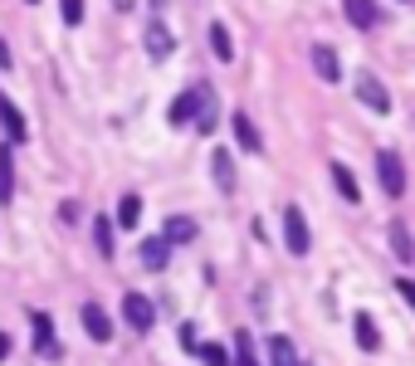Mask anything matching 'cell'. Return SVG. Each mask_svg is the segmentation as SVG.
<instances>
[{
  "label": "cell",
  "mask_w": 415,
  "mask_h": 366,
  "mask_svg": "<svg viewBox=\"0 0 415 366\" xmlns=\"http://www.w3.org/2000/svg\"><path fill=\"white\" fill-rule=\"evenodd\" d=\"M211 98H215V93L205 88V83H195V88L176 93V98H171V108H167V122H171V127H191V122H195V113H200Z\"/></svg>",
  "instance_id": "cell-1"
},
{
  "label": "cell",
  "mask_w": 415,
  "mask_h": 366,
  "mask_svg": "<svg viewBox=\"0 0 415 366\" xmlns=\"http://www.w3.org/2000/svg\"><path fill=\"white\" fill-rule=\"evenodd\" d=\"M376 176H381V191H386L391 200L405 195V162H401L396 147H381V151H376Z\"/></svg>",
  "instance_id": "cell-2"
},
{
  "label": "cell",
  "mask_w": 415,
  "mask_h": 366,
  "mask_svg": "<svg viewBox=\"0 0 415 366\" xmlns=\"http://www.w3.org/2000/svg\"><path fill=\"white\" fill-rule=\"evenodd\" d=\"M284 249H288L293 259H303L308 249H313V235H308V215L298 211V205H288V211H284Z\"/></svg>",
  "instance_id": "cell-3"
},
{
  "label": "cell",
  "mask_w": 415,
  "mask_h": 366,
  "mask_svg": "<svg viewBox=\"0 0 415 366\" xmlns=\"http://www.w3.org/2000/svg\"><path fill=\"white\" fill-rule=\"evenodd\" d=\"M357 98L367 103L376 118H386V113H391V88H386L376 74H361V78H357Z\"/></svg>",
  "instance_id": "cell-4"
},
{
  "label": "cell",
  "mask_w": 415,
  "mask_h": 366,
  "mask_svg": "<svg viewBox=\"0 0 415 366\" xmlns=\"http://www.w3.org/2000/svg\"><path fill=\"white\" fill-rule=\"evenodd\" d=\"M30 327H34V352H39L44 361H59V356H64V347H59V337H54V323H49V312H34Z\"/></svg>",
  "instance_id": "cell-5"
},
{
  "label": "cell",
  "mask_w": 415,
  "mask_h": 366,
  "mask_svg": "<svg viewBox=\"0 0 415 366\" xmlns=\"http://www.w3.org/2000/svg\"><path fill=\"white\" fill-rule=\"evenodd\" d=\"M123 318H127L132 332H151V323H157V308H151V298H142V293H127V298H123Z\"/></svg>",
  "instance_id": "cell-6"
},
{
  "label": "cell",
  "mask_w": 415,
  "mask_h": 366,
  "mask_svg": "<svg viewBox=\"0 0 415 366\" xmlns=\"http://www.w3.org/2000/svg\"><path fill=\"white\" fill-rule=\"evenodd\" d=\"M78 323H83V332L93 342H113V318L103 312V303H83L78 308Z\"/></svg>",
  "instance_id": "cell-7"
},
{
  "label": "cell",
  "mask_w": 415,
  "mask_h": 366,
  "mask_svg": "<svg viewBox=\"0 0 415 366\" xmlns=\"http://www.w3.org/2000/svg\"><path fill=\"white\" fill-rule=\"evenodd\" d=\"M211 176H215V186H220L225 195H235V191H240V176H235V156H230V147H215V151H211Z\"/></svg>",
  "instance_id": "cell-8"
},
{
  "label": "cell",
  "mask_w": 415,
  "mask_h": 366,
  "mask_svg": "<svg viewBox=\"0 0 415 366\" xmlns=\"http://www.w3.org/2000/svg\"><path fill=\"white\" fill-rule=\"evenodd\" d=\"M167 259H171V244H167L162 235H147V239L137 244V264H142V269H151V274L167 269Z\"/></svg>",
  "instance_id": "cell-9"
},
{
  "label": "cell",
  "mask_w": 415,
  "mask_h": 366,
  "mask_svg": "<svg viewBox=\"0 0 415 366\" xmlns=\"http://www.w3.org/2000/svg\"><path fill=\"white\" fill-rule=\"evenodd\" d=\"M230 127H235V142H240L244 151H254V156L264 151V137H259V127H254V118H249L244 108H235V113H230Z\"/></svg>",
  "instance_id": "cell-10"
},
{
  "label": "cell",
  "mask_w": 415,
  "mask_h": 366,
  "mask_svg": "<svg viewBox=\"0 0 415 366\" xmlns=\"http://www.w3.org/2000/svg\"><path fill=\"white\" fill-rule=\"evenodd\" d=\"M313 74L323 83H337L342 78V54H337L332 44H313Z\"/></svg>",
  "instance_id": "cell-11"
},
{
  "label": "cell",
  "mask_w": 415,
  "mask_h": 366,
  "mask_svg": "<svg viewBox=\"0 0 415 366\" xmlns=\"http://www.w3.org/2000/svg\"><path fill=\"white\" fill-rule=\"evenodd\" d=\"M0 127H6V137H10V142H25V137H30L25 113L15 108V98H6V93H0Z\"/></svg>",
  "instance_id": "cell-12"
},
{
  "label": "cell",
  "mask_w": 415,
  "mask_h": 366,
  "mask_svg": "<svg viewBox=\"0 0 415 366\" xmlns=\"http://www.w3.org/2000/svg\"><path fill=\"white\" fill-rule=\"evenodd\" d=\"M171 49H176V39H171V30H167L162 20H151V25H147V54H151V59H167Z\"/></svg>",
  "instance_id": "cell-13"
},
{
  "label": "cell",
  "mask_w": 415,
  "mask_h": 366,
  "mask_svg": "<svg viewBox=\"0 0 415 366\" xmlns=\"http://www.w3.org/2000/svg\"><path fill=\"white\" fill-rule=\"evenodd\" d=\"M352 332H357V347H361V352H376V347H381V332H376V323H372V312H357V318H352Z\"/></svg>",
  "instance_id": "cell-14"
},
{
  "label": "cell",
  "mask_w": 415,
  "mask_h": 366,
  "mask_svg": "<svg viewBox=\"0 0 415 366\" xmlns=\"http://www.w3.org/2000/svg\"><path fill=\"white\" fill-rule=\"evenodd\" d=\"M386 235H391V249H396V259H401V264H415V244H410L405 220H391V225H386Z\"/></svg>",
  "instance_id": "cell-15"
},
{
  "label": "cell",
  "mask_w": 415,
  "mask_h": 366,
  "mask_svg": "<svg viewBox=\"0 0 415 366\" xmlns=\"http://www.w3.org/2000/svg\"><path fill=\"white\" fill-rule=\"evenodd\" d=\"M342 10L357 30H372L376 25V0H342Z\"/></svg>",
  "instance_id": "cell-16"
},
{
  "label": "cell",
  "mask_w": 415,
  "mask_h": 366,
  "mask_svg": "<svg viewBox=\"0 0 415 366\" xmlns=\"http://www.w3.org/2000/svg\"><path fill=\"white\" fill-rule=\"evenodd\" d=\"M332 186H337V195H342L347 205H357V200H361V186H357V176H352L342 162H332Z\"/></svg>",
  "instance_id": "cell-17"
},
{
  "label": "cell",
  "mask_w": 415,
  "mask_h": 366,
  "mask_svg": "<svg viewBox=\"0 0 415 366\" xmlns=\"http://www.w3.org/2000/svg\"><path fill=\"white\" fill-rule=\"evenodd\" d=\"M162 239H167V244H191V239H195V220H191V215H171L167 230H162Z\"/></svg>",
  "instance_id": "cell-18"
},
{
  "label": "cell",
  "mask_w": 415,
  "mask_h": 366,
  "mask_svg": "<svg viewBox=\"0 0 415 366\" xmlns=\"http://www.w3.org/2000/svg\"><path fill=\"white\" fill-rule=\"evenodd\" d=\"M137 220H142V195H137V191H127V195L118 200V220H113V225H123V230H137Z\"/></svg>",
  "instance_id": "cell-19"
},
{
  "label": "cell",
  "mask_w": 415,
  "mask_h": 366,
  "mask_svg": "<svg viewBox=\"0 0 415 366\" xmlns=\"http://www.w3.org/2000/svg\"><path fill=\"white\" fill-rule=\"evenodd\" d=\"M211 49H215V59H220V64H230V59H235V39H230V30H225L220 20L211 25Z\"/></svg>",
  "instance_id": "cell-20"
},
{
  "label": "cell",
  "mask_w": 415,
  "mask_h": 366,
  "mask_svg": "<svg viewBox=\"0 0 415 366\" xmlns=\"http://www.w3.org/2000/svg\"><path fill=\"white\" fill-rule=\"evenodd\" d=\"M269 361H274V366H303L288 337H269Z\"/></svg>",
  "instance_id": "cell-21"
},
{
  "label": "cell",
  "mask_w": 415,
  "mask_h": 366,
  "mask_svg": "<svg viewBox=\"0 0 415 366\" xmlns=\"http://www.w3.org/2000/svg\"><path fill=\"white\" fill-rule=\"evenodd\" d=\"M235 366H259V347L249 332H235Z\"/></svg>",
  "instance_id": "cell-22"
},
{
  "label": "cell",
  "mask_w": 415,
  "mask_h": 366,
  "mask_svg": "<svg viewBox=\"0 0 415 366\" xmlns=\"http://www.w3.org/2000/svg\"><path fill=\"white\" fill-rule=\"evenodd\" d=\"M93 244L103 259H113V220H93Z\"/></svg>",
  "instance_id": "cell-23"
},
{
  "label": "cell",
  "mask_w": 415,
  "mask_h": 366,
  "mask_svg": "<svg viewBox=\"0 0 415 366\" xmlns=\"http://www.w3.org/2000/svg\"><path fill=\"white\" fill-rule=\"evenodd\" d=\"M195 356H200L205 366H230V352H225L220 342H200V347H195Z\"/></svg>",
  "instance_id": "cell-24"
},
{
  "label": "cell",
  "mask_w": 415,
  "mask_h": 366,
  "mask_svg": "<svg viewBox=\"0 0 415 366\" xmlns=\"http://www.w3.org/2000/svg\"><path fill=\"white\" fill-rule=\"evenodd\" d=\"M59 15L64 25H83V0H59Z\"/></svg>",
  "instance_id": "cell-25"
},
{
  "label": "cell",
  "mask_w": 415,
  "mask_h": 366,
  "mask_svg": "<svg viewBox=\"0 0 415 366\" xmlns=\"http://www.w3.org/2000/svg\"><path fill=\"white\" fill-rule=\"evenodd\" d=\"M176 337H181V347L195 356V347H200V342H195V323H181V332H176Z\"/></svg>",
  "instance_id": "cell-26"
},
{
  "label": "cell",
  "mask_w": 415,
  "mask_h": 366,
  "mask_svg": "<svg viewBox=\"0 0 415 366\" xmlns=\"http://www.w3.org/2000/svg\"><path fill=\"white\" fill-rule=\"evenodd\" d=\"M78 215H83V211H78V200H64V205H59V220H64V225H74Z\"/></svg>",
  "instance_id": "cell-27"
},
{
  "label": "cell",
  "mask_w": 415,
  "mask_h": 366,
  "mask_svg": "<svg viewBox=\"0 0 415 366\" xmlns=\"http://www.w3.org/2000/svg\"><path fill=\"white\" fill-rule=\"evenodd\" d=\"M396 293H401L405 303H415V283H410V279H396Z\"/></svg>",
  "instance_id": "cell-28"
},
{
  "label": "cell",
  "mask_w": 415,
  "mask_h": 366,
  "mask_svg": "<svg viewBox=\"0 0 415 366\" xmlns=\"http://www.w3.org/2000/svg\"><path fill=\"white\" fill-rule=\"evenodd\" d=\"M0 69H10V44L0 39Z\"/></svg>",
  "instance_id": "cell-29"
},
{
  "label": "cell",
  "mask_w": 415,
  "mask_h": 366,
  "mask_svg": "<svg viewBox=\"0 0 415 366\" xmlns=\"http://www.w3.org/2000/svg\"><path fill=\"white\" fill-rule=\"evenodd\" d=\"M6 356H10V337H6V332H0V361H6Z\"/></svg>",
  "instance_id": "cell-30"
},
{
  "label": "cell",
  "mask_w": 415,
  "mask_h": 366,
  "mask_svg": "<svg viewBox=\"0 0 415 366\" xmlns=\"http://www.w3.org/2000/svg\"><path fill=\"white\" fill-rule=\"evenodd\" d=\"M30 6H34V0H30Z\"/></svg>",
  "instance_id": "cell-31"
}]
</instances>
